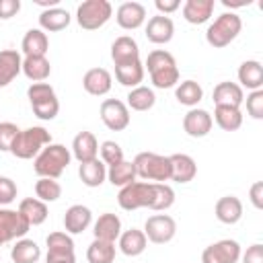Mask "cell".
<instances>
[{"instance_id":"cell-1","label":"cell","mask_w":263,"mask_h":263,"mask_svg":"<svg viewBox=\"0 0 263 263\" xmlns=\"http://www.w3.org/2000/svg\"><path fill=\"white\" fill-rule=\"evenodd\" d=\"M72 160V152L64 144H47L33 160V171L45 179H58Z\"/></svg>"},{"instance_id":"cell-2","label":"cell","mask_w":263,"mask_h":263,"mask_svg":"<svg viewBox=\"0 0 263 263\" xmlns=\"http://www.w3.org/2000/svg\"><path fill=\"white\" fill-rule=\"evenodd\" d=\"M47 144H51V134L41 125H33L18 132L10 148V154L21 160H29V158H35Z\"/></svg>"},{"instance_id":"cell-3","label":"cell","mask_w":263,"mask_h":263,"mask_svg":"<svg viewBox=\"0 0 263 263\" xmlns=\"http://www.w3.org/2000/svg\"><path fill=\"white\" fill-rule=\"evenodd\" d=\"M136 177L144 179L146 183H164L171 181V162L168 156L156 154V152H140L134 160Z\"/></svg>"},{"instance_id":"cell-4","label":"cell","mask_w":263,"mask_h":263,"mask_svg":"<svg viewBox=\"0 0 263 263\" xmlns=\"http://www.w3.org/2000/svg\"><path fill=\"white\" fill-rule=\"evenodd\" d=\"M240 29H242V21H240L238 14H234V12H222V14L208 27V31H205V41H208L212 47H216V49L226 47L228 43H232V41L238 37Z\"/></svg>"},{"instance_id":"cell-5","label":"cell","mask_w":263,"mask_h":263,"mask_svg":"<svg viewBox=\"0 0 263 263\" xmlns=\"http://www.w3.org/2000/svg\"><path fill=\"white\" fill-rule=\"evenodd\" d=\"M111 14H113L111 2H107V0H84L76 8V23L86 31H95V29H101L111 18Z\"/></svg>"},{"instance_id":"cell-6","label":"cell","mask_w":263,"mask_h":263,"mask_svg":"<svg viewBox=\"0 0 263 263\" xmlns=\"http://www.w3.org/2000/svg\"><path fill=\"white\" fill-rule=\"evenodd\" d=\"M117 203L125 212H134L140 208H150L152 203V183L146 181H134L119 189Z\"/></svg>"},{"instance_id":"cell-7","label":"cell","mask_w":263,"mask_h":263,"mask_svg":"<svg viewBox=\"0 0 263 263\" xmlns=\"http://www.w3.org/2000/svg\"><path fill=\"white\" fill-rule=\"evenodd\" d=\"M144 234L150 242L154 245H164L171 242L177 234V222L168 214H154L146 220L144 224Z\"/></svg>"},{"instance_id":"cell-8","label":"cell","mask_w":263,"mask_h":263,"mask_svg":"<svg viewBox=\"0 0 263 263\" xmlns=\"http://www.w3.org/2000/svg\"><path fill=\"white\" fill-rule=\"evenodd\" d=\"M99 115H101V121L111 132H123L129 125V119H132L127 105L123 101H119V99H105L101 103Z\"/></svg>"},{"instance_id":"cell-9","label":"cell","mask_w":263,"mask_h":263,"mask_svg":"<svg viewBox=\"0 0 263 263\" xmlns=\"http://www.w3.org/2000/svg\"><path fill=\"white\" fill-rule=\"evenodd\" d=\"M29 222L21 216L18 210L0 208V247L14 238H23L29 232Z\"/></svg>"},{"instance_id":"cell-10","label":"cell","mask_w":263,"mask_h":263,"mask_svg":"<svg viewBox=\"0 0 263 263\" xmlns=\"http://www.w3.org/2000/svg\"><path fill=\"white\" fill-rule=\"evenodd\" d=\"M240 259V245L230 238H222L201 253V263H236Z\"/></svg>"},{"instance_id":"cell-11","label":"cell","mask_w":263,"mask_h":263,"mask_svg":"<svg viewBox=\"0 0 263 263\" xmlns=\"http://www.w3.org/2000/svg\"><path fill=\"white\" fill-rule=\"evenodd\" d=\"M212 125H214V119H212V115L205 109L193 107L183 117V129L191 138H203V136H208L212 132Z\"/></svg>"},{"instance_id":"cell-12","label":"cell","mask_w":263,"mask_h":263,"mask_svg":"<svg viewBox=\"0 0 263 263\" xmlns=\"http://www.w3.org/2000/svg\"><path fill=\"white\" fill-rule=\"evenodd\" d=\"M115 21L125 31L140 29L146 21V8L140 2H123V4H119L117 12H115Z\"/></svg>"},{"instance_id":"cell-13","label":"cell","mask_w":263,"mask_h":263,"mask_svg":"<svg viewBox=\"0 0 263 263\" xmlns=\"http://www.w3.org/2000/svg\"><path fill=\"white\" fill-rule=\"evenodd\" d=\"M173 35H175V23L171 21V16L156 14L146 25V39L156 43V45L168 43L173 39Z\"/></svg>"},{"instance_id":"cell-14","label":"cell","mask_w":263,"mask_h":263,"mask_svg":"<svg viewBox=\"0 0 263 263\" xmlns=\"http://www.w3.org/2000/svg\"><path fill=\"white\" fill-rule=\"evenodd\" d=\"M111 60L115 62V66H123V64H132L140 60V47L138 41L129 35H121L113 41L111 45Z\"/></svg>"},{"instance_id":"cell-15","label":"cell","mask_w":263,"mask_h":263,"mask_svg":"<svg viewBox=\"0 0 263 263\" xmlns=\"http://www.w3.org/2000/svg\"><path fill=\"white\" fill-rule=\"evenodd\" d=\"M168 162H171V181L189 183V181L195 179V175H197V164H195V160H193L189 154H183V152L171 154V156H168Z\"/></svg>"},{"instance_id":"cell-16","label":"cell","mask_w":263,"mask_h":263,"mask_svg":"<svg viewBox=\"0 0 263 263\" xmlns=\"http://www.w3.org/2000/svg\"><path fill=\"white\" fill-rule=\"evenodd\" d=\"M92 222V212L82 205V203H74L66 210L64 214V228L68 234H80L84 232Z\"/></svg>"},{"instance_id":"cell-17","label":"cell","mask_w":263,"mask_h":263,"mask_svg":"<svg viewBox=\"0 0 263 263\" xmlns=\"http://www.w3.org/2000/svg\"><path fill=\"white\" fill-rule=\"evenodd\" d=\"M82 86H84V90L88 95L103 97V95H107L111 90L113 78H111L109 70H105V68H90L82 78Z\"/></svg>"},{"instance_id":"cell-18","label":"cell","mask_w":263,"mask_h":263,"mask_svg":"<svg viewBox=\"0 0 263 263\" xmlns=\"http://www.w3.org/2000/svg\"><path fill=\"white\" fill-rule=\"evenodd\" d=\"M99 154V142L92 132H80L72 140V156L82 164L88 160H95Z\"/></svg>"},{"instance_id":"cell-19","label":"cell","mask_w":263,"mask_h":263,"mask_svg":"<svg viewBox=\"0 0 263 263\" xmlns=\"http://www.w3.org/2000/svg\"><path fill=\"white\" fill-rule=\"evenodd\" d=\"M92 234L97 240H107V242H115L121 234V220L117 214L105 212L99 216V220L92 226Z\"/></svg>"},{"instance_id":"cell-20","label":"cell","mask_w":263,"mask_h":263,"mask_svg":"<svg viewBox=\"0 0 263 263\" xmlns=\"http://www.w3.org/2000/svg\"><path fill=\"white\" fill-rule=\"evenodd\" d=\"M23 72V58L16 49L0 51V88L8 86Z\"/></svg>"},{"instance_id":"cell-21","label":"cell","mask_w":263,"mask_h":263,"mask_svg":"<svg viewBox=\"0 0 263 263\" xmlns=\"http://www.w3.org/2000/svg\"><path fill=\"white\" fill-rule=\"evenodd\" d=\"M212 101L214 105H226V107H240L242 101H245V92L242 88L236 84V82H220L214 86V92H212Z\"/></svg>"},{"instance_id":"cell-22","label":"cell","mask_w":263,"mask_h":263,"mask_svg":"<svg viewBox=\"0 0 263 263\" xmlns=\"http://www.w3.org/2000/svg\"><path fill=\"white\" fill-rule=\"evenodd\" d=\"M216 218L222 224H236L242 218V201L236 195H224L216 201Z\"/></svg>"},{"instance_id":"cell-23","label":"cell","mask_w":263,"mask_h":263,"mask_svg":"<svg viewBox=\"0 0 263 263\" xmlns=\"http://www.w3.org/2000/svg\"><path fill=\"white\" fill-rule=\"evenodd\" d=\"M119 251L125 255V257H138L146 251V245H148V238L144 234V230H138V228H129L125 232L119 234Z\"/></svg>"},{"instance_id":"cell-24","label":"cell","mask_w":263,"mask_h":263,"mask_svg":"<svg viewBox=\"0 0 263 263\" xmlns=\"http://www.w3.org/2000/svg\"><path fill=\"white\" fill-rule=\"evenodd\" d=\"M238 86L249 90H261L263 86V66L257 60H247L238 68Z\"/></svg>"},{"instance_id":"cell-25","label":"cell","mask_w":263,"mask_h":263,"mask_svg":"<svg viewBox=\"0 0 263 263\" xmlns=\"http://www.w3.org/2000/svg\"><path fill=\"white\" fill-rule=\"evenodd\" d=\"M214 12V0H187L183 4V16L191 25H203Z\"/></svg>"},{"instance_id":"cell-26","label":"cell","mask_w":263,"mask_h":263,"mask_svg":"<svg viewBox=\"0 0 263 263\" xmlns=\"http://www.w3.org/2000/svg\"><path fill=\"white\" fill-rule=\"evenodd\" d=\"M23 74L33 82H43L51 74V64L45 55H27L23 58Z\"/></svg>"},{"instance_id":"cell-27","label":"cell","mask_w":263,"mask_h":263,"mask_svg":"<svg viewBox=\"0 0 263 263\" xmlns=\"http://www.w3.org/2000/svg\"><path fill=\"white\" fill-rule=\"evenodd\" d=\"M78 177L86 187H101L105 183V179H107V166L103 164L101 158L82 162L78 166Z\"/></svg>"},{"instance_id":"cell-28","label":"cell","mask_w":263,"mask_h":263,"mask_svg":"<svg viewBox=\"0 0 263 263\" xmlns=\"http://www.w3.org/2000/svg\"><path fill=\"white\" fill-rule=\"evenodd\" d=\"M70 12L55 6V8H47L39 14V27L41 31H47V33H55V31H62L70 25Z\"/></svg>"},{"instance_id":"cell-29","label":"cell","mask_w":263,"mask_h":263,"mask_svg":"<svg viewBox=\"0 0 263 263\" xmlns=\"http://www.w3.org/2000/svg\"><path fill=\"white\" fill-rule=\"evenodd\" d=\"M21 49L27 55H45L49 49V39L45 35V31L41 29H29L21 41Z\"/></svg>"},{"instance_id":"cell-30","label":"cell","mask_w":263,"mask_h":263,"mask_svg":"<svg viewBox=\"0 0 263 263\" xmlns=\"http://www.w3.org/2000/svg\"><path fill=\"white\" fill-rule=\"evenodd\" d=\"M18 212L21 216L29 222V226H39L47 220V203H43L41 199L37 197H27L18 203Z\"/></svg>"},{"instance_id":"cell-31","label":"cell","mask_w":263,"mask_h":263,"mask_svg":"<svg viewBox=\"0 0 263 263\" xmlns=\"http://www.w3.org/2000/svg\"><path fill=\"white\" fill-rule=\"evenodd\" d=\"M218 127L224 132H236L242 125V111L240 107H226V105H216L214 117Z\"/></svg>"},{"instance_id":"cell-32","label":"cell","mask_w":263,"mask_h":263,"mask_svg":"<svg viewBox=\"0 0 263 263\" xmlns=\"http://www.w3.org/2000/svg\"><path fill=\"white\" fill-rule=\"evenodd\" d=\"M10 259L14 263H37L41 259V249L31 238H18L10 249Z\"/></svg>"},{"instance_id":"cell-33","label":"cell","mask_w":263,"mask_h":263,"mask_svg":"<svg viewBox=\"0 0 263 263\" xmlns=\"http://www.w3.org/2000/svg\"><path fill=\"white\" fill-rule=\"evenodd\" d=\"M144 64L138 60V62H132V64H123V66H115V78L119 84L123 86H129V88H136L140 86V82L144 80Z\"/></svg>"},{"instance_id":"cell-34","label":"cell","mask_w":263,"mask_h":263,"mask_svg":"<svg viewBox=\"0 0 263 263\" xmlns=\"http://www.w3.org/2000/svg\"><path fill=\"white\" fill-rule=\"evenodd\" d=\"M107 179H109V183H111L113 187H119V189L125 187V185H129V183H134V181H136L134 162L123 158L121 162L109 166V168H107Z\"/></svg>"},{"instance_id":"cell-35","label":"cell","mask_w":263,"mask_h":263,"mask_svg":"<svg viewBox=\"0 0 263 263\" xmlns=\"http://www.w3.org/2000/svg\"><path fill=\"white\" fill-rule=\"evenodd\" d=\"M175 97H177V101H179L181 105L193 109V107H197V103L203 99V88H201V84L195 82V80H183V82L177 84Z\"/></svg>"},{"instance_id":"cell-36","label":"cell","mask_w":263,"mask_h":263,"mask_svg":"<svg viewBox=\"0 0 263 263\" xmlns=\"http://www.w3.org/2000/svg\"><path fill=\"white\" fill-rule=\"evenodd\" d=\"M154 103H156L154 90L140 84V86H136V88L129 90L125 105H127V109H134V111H148V109L154 107Z\"/></svg>"},{"instance_id":"cell-37","label":"cell","mask_w":263,"mask_h":263,"mask_svg":"<svg viewBox=\"0 0 263 263\" xmlns=\"http://www.w3.org/2000/svg\"><path fill=\"white\" fill-rule=\"evenodd\" d=\"M88 263H113L115 261V242L107 240H92L86 249Z\"/></svg>"},{"instance_id":"cell-38","label":"cell","mask_w":263,"mask_h":263,"mask_svg":"<svg viewBox=\"0 0 263 263\" xmlns=\"http://www.w3.org/2000/svg\"><path fill=\"white\" fill-rule=\"evenodd\" d=\"M175 203V191L166 183H152V203L148 210L164 212Z\"/></svg>"},{"instance_id":"cell-39","label":"cell","mask_w":263,"mask_h":263,"mask_svg":"<svg viewBox=\"0 0 263 263\" xmlns=\"http://www.w3.org/2000/svg\"><path fill=\"white\" fill-rule=\"evenodd\" d=\"M47 255H74V240L68 232H51L45 238Z\"/></svg>"},{"instance_id":"cell-40","label":"cell","mask_w":263,"mask_h":263,"mask_svg":"<svg viewBox=\"0 0 263 263\" xmlns=\"http://www.w3.org/2000/svg\"><path fill=\"white\" fill-rule=\"evenodd\" d=\"M177 66L175 58L171 51L166 49H154L148 53L146 58V64H144V70H148V74H154V72H160V70H166V68H173Z\"/></svg>"},{"instance_id":"cell-41","label":"cell","mask_w":263,"mask_h":263,"mask_svg":"<svg viewBox=\"0 0 263 263\" xmlns=\"http://www.w3.org/2000/svg\"><path fill=\"white\" fill-rule=\"evenodd\" d=\"M35 195H37V199H41L43 203L58 201V199L62 197V185H60L55 179L39 177L37 183H35Z\"/></svg>"},{"instance_id":"cell-42","label":"cell","mask_w":263,"mask_h":263,"mask_svg":"<svg viewBox=\"0 0 263 263\" xmlns=\"http://www.w3.org/2000/svg\"><path fill=\"white\" fill-rule=\"evenodd\" d=\"M31 107H33L35 117H39V119H43V121H51V119H55V115L60 113V101H58V97H49V99L31 103Z\"/></svg>"},{"instance_id":"cell-43","label":"cell","mask_w":263,"mask_h":263,"mask_svg":"<svg viewBox=\"0 0 263 263\" xmlns=\"http://www.w3.org/2000/svg\"><path fill=\"white\" fill-rule=\"evenodd\" d=\"M99 152H101V160H103L105 166H113V164H117V162L123 160V150H121V146H119L117 142H113V140H105V142L99 146Z\"/></svg>"},{"instance_id":"cell-44","label":"cell","mask_w":263,"mask_h":263,"mask_svg":"<svg viewBox=\"0 0 263 263\" xmlns=\"http://www.w3.org/2000/svg\"><path fill=\"white\" fill-rule=\"evenodd\" d=\"M18 127L12 121H2L0 123V152H10L16 136H18Z\"/></svg>"},{"instance_id":"cell-45","label":"cell","mask_w":263,"mask_h":263,"mask_svg":"<svg viewBox=\"0 0 263 263\" xmlns=\"http://www.w3.org/2000/svg\"><path fill=\"white\" fill-rule=\"evenodd\" d=\"M247 113L253 119H263V88L247 95Z\"/></svg>"},{"instance_id":"cell-46","label":"cell","mask_w":263,"mask_h":263,"mask_svg":"<svg viewBox=\"0 0 263 263\" xmlns=\"http://www.w3.org/2000/svg\"><path fill=\"white\" fill-rule=\"evenodd\" d=\"M27 97H29L31 103H37V101L55 97V90H53L51 84H47V82H33V84L27 88Z\"/></svg>"},{"instance_id":"cell-47","label":"cell","mask_w":263,"mask_h":263,"mask_svg":"<svg viewBox=\"0 0 263 263\" xmlns=\"http://www.w3.org/2000/svg\"><path fill=\"white\" fill-rule=\"evenodd\" d=\"M16 197V183L8 177H0V205H8Z\"/></svg>"},{"instance_id":"cell-48","label":"cell","mask_w":263,"mask_h":263,"mask_svg":"<svg viewBox=\"0 0 263 263\" xmlns=\"http://www.w3.org/2000/svg\"><path fill=\"white\" fill-rule=\"evenodd\" d=\"M240 259L242 263H263V245L261 242L251 245L245 253H240Z\"/></svg>"},{"instance_id":"cell-49","label":"cell","mask_w":263,"mask_h":263,"mask_svg":"<svg viewBox=\"0 0 263 263\" xmlns=\"http://www.w3.org/2000/svg\"><path fill=\"white\" fill-rule=\"evenodd\" d=\"M21 10V0H0V18H12Z\"/></svg>"},{"instance_id":"cell-50","label":"cell","mask_w":263,"mask_h":263,"mask_svg":"<svg viewBox=\"0 0 263 263\" xmlns=\"http://www.w3.org/2000/svg\"><path fill=\"white\" fill-rule=\"evenodd\" d=\"M249 195H251L253 205H255L257 210H263V181H255V183L251 185Z\"/></svg>"},{"instance_id":"cell-51","label":"cell","mask_w":263,"mask_h":263,"mask_svg":"<svg viewBox=\"0 0 263 263\" xmlns=\"http://www.w3.org/2000/svg\"><path fill=\"white\" fill-rule=\"evenodd\" d=\"M154 6H156V10L160 12V14H171V12H175L179 6H181V2L179 0H156L154 2Z\"/></svg>"},{"instance_id":"cell-52","label":"cell","mask_w":263,"mask_h":263,"mask_svg":"<svg viewBox=\"0 0 263 263\" xmlns=\"http://www.w3.org/2000/svg\"><path fill=\"white\" fill-rule=\"evenodd\" d=\"M47 263H76V255H47Z\"/></svg>"},{"instance_id":"cell-53","label":"cell","mask_w":263,"mask_h":263,"mask_svg":"<svg viewBox=\"0 0 263 263\" xmlns=\"http://www.w3.org/2000/svg\"><path fill=\"white\" fill-rule=\"evenodd\" d=\"M222 4L226 8H242V6H249L251 0H222Z\"/></svg>"},{"instance_id":"cell-54","label":"cell","mask_w":263,"mask_h":263,"mask_svg":"<svg viewBox=\"0 0 263 263\" xmlns=\"http://www.w3.org/2000/svg\"><path fill=\"white\" fill-rule=\"evenodd\" d=\"M35 4H39V6H43L47 10V8H55L60 4V0H35Z\"/></svg>"}]
</instances>
